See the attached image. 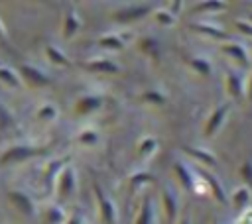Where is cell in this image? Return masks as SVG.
Masks as SVG:
<instances>
[{
    "label": "cell",
    "mask_w": 252,
    "mask_h": 224,
    "mask_svg": "<svg viewBox=\"0 0 252 224\" xmlns=\"http://www.w3.org/2000/svg\"><path fill=\"white\" fill-rule=\"evenodd\" d=\"M240 177H242V181L246 183V187L250 189V187H252V159L242 163V167H240Z\"/></svg>",
    "instance_id": "21"
},
{
    "label": "cell",
    "mask_w": 252,
    "mask_h": 224,
    "mask_svg": "<svg viewBox=\"0 0 252 224\" xmlns=\"http://www.w3.org/2000/svg\"><path fill=\"white\" fill-rule=\"evenodd\" d=\"M250 189L248 187H238L236 191H234V195H232V206L236 208V210H244L246 208V204L250 202Z\"/></svg>",
    "instance_id": "10"
},
{
    "label": "cell",
    "mask_w": 252,
    "mask_h": 224,
    "mask_svg": "<svg viewBox=\"0 0 252 224\" xmlns=\"http://www.w3.org/2000/svg\"><path fill=\"white\" fill-rule=\"evenodd\" d=\"M8 122H10V116H8V112L0 106V130H2L4 126H8Z\"/></svg>",
    "instance_id": "31"
},
{
    "label": "cell",
    "mask_w": 252,
    "mask_h": 224,
    "mask_svg": "<svg viewBox=\"0 0 252 224\" xmlns=\"http://www.w3.org/2000/svg\"><path fill=\"white\" fill-rule=\"evenodd\" d=\"M238 224H252V210L250 212H244L242 218L238 220Z\"/></svg>",
    "instance_id": "34"
},
{
    "label": "cell",
    "mask_w": 252,
    "mask_h": 224,
    "mask_svg": "<svg viewBox=\"0 0 252 224\" xmlns=\"http://www.w3.org/2000/svg\"><path fill=\"white\" fill-rule=\"evenodd\" d=\"M224 8V2H203L199 6H195V12H203V10H222Z\"/></svg>",
    "instance_id": "25"
},
{
    "label": "cell",
    "mask_w": 252,
    "mask_h": 224,
    "mask_svg": "<svg viewBox=\"0 0 252 224\" xmlns=\"http://www.w3.org/2000/svg\"><path fill=\"white\" fill-rule=\"evenodd\" d=\"M144 181H152V175H148V173H142V175H136V177H132V183H134V185H138V183H144Z\"/></svg>",
    "instance_id": "33"
},
{
    "label": "cell",
    "mask_w": 252,
    "mask_h": 224,
    "mask_svg": "<svg viewBox=\"0 0 252 224\" xmlns=\"http://www.w3.org/2000/svg\"><path fill=\"white\" fill-rule=\"evenodd\" d=\"M228 112H230V102H222V104L209 116V120H207V124H205V136H207V138H211V136L220 128V124H222V120L226 118Z\"/></svg>",
    "instance_id": "2"
},
{
    "label": "cell",
    "mask_w": 252,
    "mask_h": 224,
    "mask_svg": "<svg viewBox=\"0 0 252 224\" xmlns=\"http://www.w3.org/2000/svg\"><path fill=\"white\" fill-rule=\"evenodd\" d=\"M222 51H224L228 57H232L238 65L248 67L250 57H248V51H246L244 45H240V43H224V45H222Z\"/></svg>",
    "instance_id": "3"
},
{
    "label": "cell",
    "mask_w": 252,
    "mask_h": 224,
    "mask_svg": "<svg viewBox=\"0 0 252 224\" xmlns=\"http://www.w3.org/2000/svg\"><path fill=\"white\" fill-rule=\"evenodd\" d=\"M193 28H195L197 31L205 33V35L215 37V39H226V37H228V33H226V31H222L220 28H215V26H207V24H193Z\"/></svg>",
    "instance_id": "13"
},
{
    "label": "cell",
    "mask_w": 252,
    "mask_h": 224,
    "mask_svg": "<svg viewBox=\"0 0 252 224\" xmlns=\"http://www.w3.org/2000/svg\"><path fill=\"white\" fill-rule=\"evenodd\" d=\"M45 116H47V118H53V116H55V110H53L51 106L41 108V110H39V118H45Z\"/></svg>",
    "instance_id": "32"
},
{
    "label": "cell",
    "mask_w": 252,
    "mask_h": 224,
    "mask_svg": "<svg viewBox=\"0 0 252 224\" xmlns=\"http://www.w3.org/2000/svg\"><path fill=\"white\" fill-rule=\"evenodd\" d=\"M98 104H100L98 98H94V96H85V98H81V100L77 102V108H75V110H77L79 114H87V112L98 108Z\"/></svg>",
    "instance_id": "16"
},
{
    "label": "cell",
    "mask_w": 252,
    "mask_h": 224,
    "mask_svg": "<svg viewBox=\"0 0 252 224\" xmlns=\"http://www.w3.org/2000/svg\"><path fill=\"white\" fill-rule=\"evenodd\" d=\"M224 83H226V92L232 98H240L244 94V79L242 73L236 69H226L224 73Z\"/></svg>",
    "instance_id": "1"
},
{
    "label": "cell",
    "mask_w": 252,
    "mask_h": 224,
    "mask_svg": "<svg viewBox=\"0 0 252 224\" xmlns=\"http://www.w3.org/2000/svg\"><path fill=\"white\" fill-rule=\"evenodd\" d=\"M189 65L199 73V75H211V63L209 61H205V59H201V57H197V59H189Z\"/></svg>",
    "instance_id": "20"
},
{
    "label": "cell",
    "mask_w": 252,
    "mask_h": 224,
    "mask_svg": "<svg viewBox=\"0 0 252 224\" xmlns=\"http://www.w3.org/2000/svg\"><path fill=\"white\" fill-rule=\"evenodd\" d=\"M179 224H189V220H187V218H183V220H181Z\"/></svg>",
    "instance_id": "37"
},
{
    "label": "cell",
    "mask_w": 252,
    "mask_h": 224,
    "mask_svg": "<svg viewBox=\"0 0 252 224\" xmlns=\"http://www.w3.org/2000/svg\"><path fill=\"white\" fill-rule=\"evenodd\" d=\"M173 169H175V173H177V177H179L181 185H183L187 191H191V189H193V177H191L189 169H187V167H185L181 161H177V163L173 165Z\"/></svg>",
    "instance_id": "14"
},
{
    "label": "cell",
    "mask_w": 252,
    "mask_h": 224,
    "mask_svg": "<svg viewBox=\"0 0 252 224\" xmlns=\"http://www.w3.org/2000/svg\"><path fill=\"white\" fill-rule=\"evenodd\" d=\"M47 55H49V57H51V61H53V63H57V65H69L67 57H65L63 53H59L53 45H49V47H47Z\"/></svg>",
    "instance_id": "23"
},
{
    "label": "cell",
    "mask_w": 252,
    "mask_h": 224,
    "mask_svg": "<svg viewBox=\"0 0 252 224\" xmlns=\"http://www.w3.org/2000/svg\"><path fill=\"white\" fill-rule=\"evenodd\" d=\"M150 12V6H138V8H130V10H122V12H116L114 14V20L118 22H130V20H136V18H142Z\"/></svg>",
    "instance_id": "7"
},
{
    "label": "cell",
    "mask_w": 252,
    "mask_h": 224,
    "mask_svg": "<svg viewBox=\"0 0 252 224\" xmlns=\"http://www.w3.org/2000/svg\"><path fill=\"white\" fill-rule=\"evenodd\" d=\"M87 69L91 71H98V73H116L118 67L110 61H94V63H87Z\"/></svg>",
    "instance_id": "19"
},
{
    "label": "cell",
    "mask_w": 252,
    "mask_h": 224,
    "mask_svg": "<svg viewBox=\"0 0 252 224\" xmlns=\"http://www.w3.org/2000/svg\"><path fill=\"white\" fill-rule=\"evenodd\" d=\"M154 147H156V141H154V140H146V141L140 145V153H144V155H146V153H150Z\"/></svg>",
    "instance_id": "30"
},
{
    "label": "cell",
    "mask_w": 252,
    "mask_h": 224,
    "mask_svg": "<svg viewBox=\"0 0 252 224\" xmlns=\"http://www.w3.org/2000/svg\"><path fill=\"white\" fill-rule=\"evenodd\" d=\"M20 73L32 83V84H35V86H41V84H47L49 83V79L47 77H43L37 69H33V67H28V65H24L22 69H20Z\"/></svg>",
    "instance_id": "9"
},
{
    "label": "cell",
    "mask_w": 252,
    "mask_h": 224,
    "mask_svg": "<svg viewBox=\"0 0 252 224\" xmlns=\"http://www.w3.org/2000/svg\"><path fill=\"white\" fill-rule=\"evenodd\" d=\"M213 224H219V222H213Z\"/></svg>",
    "instance_id": "40"
},
{
    "label": "cell",
    "mask_w": 252,
    "mask_h": 224,
    "mask_svg": "<svg viewBox=\"0 0 252 224\" xmlns=\"http://www.w3.org/2000/svg\"><path fill=\"white\" fill-rule=\"evenodd\" d=\"M100 45L102 47H110V49H122V41L116 37V35H106L100 39Z\"/></svg>",
    "instance_id": "24"
},
{
    "label": "cell",
    "mask_w": 252,
    "mask_h": 224,
    "mask_svg": "<svg viewBox=\"0 0 252 224\" xmlns=\"http://www.w3.org/2000/svg\"><path fill=\"white\" fill-rule=\"evenodd\" d=\"M142 98L148 100V102H152V104H163V102H165V98H163L159 92H144Z\"/></svg>",
    "instance_id": "26"
},
{
    "label": "cell",
    "mask_w": 252,
    "mask_h": 224,
    "mask_svg": "<svg viewBox=\"0 0 252 224\" xmlns=\"http://www.w3.org/2000/svg\"><path fill=\"white\" fill-rule=\"evenodd\" d=\"M0 39H4V33H2V29H0Z\"/></svg>",
    "instance_id": "38"
},
{
    "label": "cell",
    "mask_w": 252,
    "mask_h": 224,
    "mask_svg": "<svg viewBox=\"0 0 252 224\" xmlns=\"http://www.w3.org/2000/svg\"><path fill=\"white\" fill-rule=\"evenodd\" d=\"M77 29H79V20L75 18V14H73L71 10H67V14H65V28H63V35L69 39Z\"/></svg>",
    "instance_id": "17"
},
{
    "label": "cell",
    "mask_w": 252,
    "mask_h": 224,
    "mask_svg": "<svg viewBox=\"0 0 252 224\" xmlns=\"http://www.w3.org/2000/svg\"><path fill=\"white\" fill-rule=\"evenodd\" d=\"M246 94H248V100L252 102V77H250V81H248V86H246Z\"/></svg>",
    "instance_id": "35"
},
{
    "label": "cell",
    "mask_w": 252,
    "mask_h": 224,
    "mask_svg": "<svg viewBox=\"0 0 252 224\" xmlns=\"http://www.w3.org/2000/svg\"><path fill=\"white\" fill-rule=\"evenodd\" d=\"M248 22H250V24H252V14H250V16H248Z\"/></svg>",
    "instance_id": "39"
},
{
    "label": "cell",
    "mask_w": 252,
    "mask_h": 224,
    "mask_svg": "<svg viewBox=\"0 0 252 224\" xmlns=\"http://www.w3.org/2000/svg\"><path fill=\"white\" fill-rule=\"evenodd\" d=\"M0 81L6 83L8 86H18V79H16V75H14L10 69H6V67H0Z\"/></svg>",
    "instance_id": "22"
},
{
    "label": "cell",
    "mask_w": 252,
    "mask_h": 224,
    "mask_svg": "<svg viewBox=\"0 0 252 224\" xmlns=\"http://www.w3.org/2000/svg\"><path fill=\"white\" fill-rule=\"evenodd\" d=\"M35 153H39L37 149H32V147H14V149H10V151H6L4 155H2V163H10V161H20V159H26V157H30V155H35Z\"/></svg>",
    "instance_id": "6"
},
{
    "label": "cell",
    "mask_w": 252,
    "mask_h": 224,
    "mask_svg": "<svg viewBox=\"0 0 252 224\" xmlns=\"http://www.w3.org/2000/svg\"><path fill=\"white\" fill-rule=\"evenodd\" d=\"M161 200H163V208H165V214L169 218V222H173L175 214H177V202H175V196L169 189H163L161 193Z\"/></svg>",
    "instance_id": "12"
},
{
    "label": "cell",
    "mask_w": 252,
    "mask_h": 224,
    "mask_svg": "<svg viewBox=\"0 0 252 224\" xmlns=\"http://www.w3.org/2000/svg\"><path fill=\"white\" fill-rule=\"evenodd\" d=\"M158 22H161L163 26H171L173 24V16L167 12H158Z\"/></svg>",
    "instance_id": "29"
},
{
    "label": "cell",
    "mask_w": 252,
    "mask_h": 224,
    "mask_svg": "<svg viewBox=\"0 0 252 224\" xmlns=\"http://www.w3.org/2000/svg\"><path fill=\"white\" fill-rule=\"evenodd\" d=\"M199 175L207 181V187L211 189V193H213V196L220 202V204H226L228 200H226V195H224V189L220 187V183H219V179L215 177V175H211L209 171H205V169H199Z\"/></svg>",
    "instance_id": "4"
},
{
    "label": "cell",
    "mask_w": 252,
    "mask_h": 224,
    "mask_svg": "<svg viewBox=\"0 0 252 224\" xmlns=\"http://www.w3.org/2000/svg\"><path fill=\"white\" fill-rule=\"evenodd\" d=\"M136 224H152V198L150 196L144 198V204L140 208V214H138Z\"/></svg>",
    "instance_id": "18"
},
{
    "label": "cell",
    "mask_w": 252,
    "mask_h": 224,
    "mask_svg": "<svg viewBox=\"0 0 252 224\" xmlns=\"http://www.w3.org/2000/svg\"><path fill=\"white\" fill-rule=\"evenodd\" d=\"M185 151H187L191 157H195L199 163L207 165V167H215V165H217L215 155H213V153H209V151H205V149H197V147H185Z\"/></svg>",
    "instance_id": "8"
},
{
    "label": "cell",
    "mask_w": 252,
    "mask_h": 224,
    "mask_svg": "<svg viewBox=\"0 0 252 224\" xmlns=\"http://www.w3.org/2000/svg\"><path fill=\"white\" fill-rule=\"evenodd\" d=\"M79 141H81V143H94V141H96V134H94V132H83V134L79 136Z\"/></svg>",
    "instance_id": "28"
},
{
    "label": "cell",
    "mask_w": 252,
    "mask_h": 224,
    "mask_svg": "<svg viewBox=\"0 0 252 224\" xmlns=\"http://www.w3.org/2000/svg\"><path fill=\"white\" fill-rule=\"evenodd\" d=\"M71 189H73V171L67 167L61 173V177H59V195L61 196H67L71 193Z\"/></svg>",
    "instance_id": "15"
},
{
    "label": "cell",
    "mask_w": 252,
    "mask_h": 224,
    "mask_svg": "<svg viewBox=\"0 0 252 224\" xmlns=\"http://www.w3.org/2000/svg\"><path fill=\"white\" fill-rule=\"evenodd\" d=\"M234 26H236V29L242 31L244 35H252V24H250L248 20H236Z\"/></svg>",
    "instance_id": "27"
},
{
    "label": "cell",
    "mask_w": 252,
    "mask_h": 224,
    "mask_svg": "<svg viewBox=\"0 0 252 224\" xmlns=\"http://www.w3.org/2000/svg\"><path fill=\"white\" fill-rule=\"evenodd\" d=\"M94 193H96V196H98V204H100V212H102L104 222H106V224H116V214H114L112 202L102 195V191H100L98 185H94Z\"/></svg>",
    "instance_id": "5"
},
{
    "label": "cell",
    "mask_w": 252,
    "mask_h": 224,
    "mask_svg": "<svg viewBox=\"0 0 252 224\" xmlns=\"http://www.w3.org/2000/svg\"><path fill=\"white\" fill-rule=\"evenodd\" d=\"M10 196V200H12V204L18 208V210H22L24 214H32L33 212V206H32V200L26 196V195H22V193H10L8 195Z\"/></svg>",
    "instance_id": "11"
},
{
    "label": "cell",
    "mask_w": 252,
    "mask_h": 224,
    "mask_svg": "<svg viewBox=\"0 0 252 224\" xmlns=\"http://www.w3.org/2000/svg\"><path fill=\"white\" fill-rule=\"evenodd\" d=\"M69 224H81V220H79V216H73V218L69 220Z\"/></svg>",
    "instance_id": "36"
}]
</instances>
